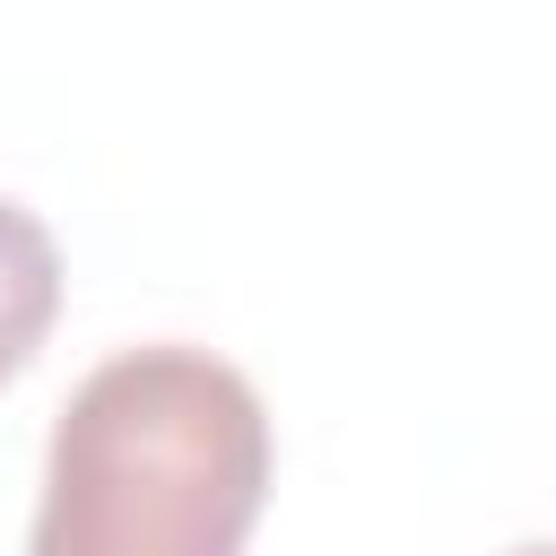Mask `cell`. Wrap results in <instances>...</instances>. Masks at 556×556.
<instances>
[{
    "instance_id": "cell-1",
    "label": "cell",
    "mask_w": 556,
    "mask_h": 556,
    "mask_svg": "<svg viewBox=\"0 0 556 556\" xmlns=\"http://www.w3.org/2000/svg\"><path fill=\"white\" fill-rule=\"evenodd\" d=\"M269 495V408L243 365L148 339L52 417L26 556H243Z\"/></svg>"
},
{
    "instance_id": "cell-2",
    "label": "cell",
    "mask_w": 556,
    "mask_h": 556,
    "mask_svg": "<svg viewBox=\"0 0 556 556\" xmlns=\"http://www.w3.org/2000/svg\"><path fill=\"white\" fill-rule=\"evenodd\" d=\"M61 313V243L26 200H0V382L26 374Z\"/></svg>"
},
{
    "instance_id": "cell-3",
    "label": "cell",
    "mask_w": 556,
    "mask_h": 556,
    "mask_svg": "<svg viewBox=\"0 0 556 556\" xmlns=\"http://www.w3.org/2000/svg\"><path fill=\"white\" fill-rule=\"evenodd\" d=\"M504 556H556V539H521V547H504Z\"/></svg>"
}]
</instances>
